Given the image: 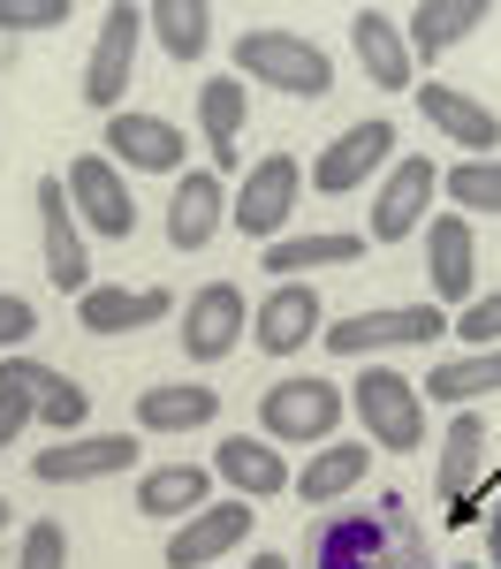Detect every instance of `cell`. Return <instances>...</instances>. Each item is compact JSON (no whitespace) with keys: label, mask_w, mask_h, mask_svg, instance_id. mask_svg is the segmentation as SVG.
<instances>
[{"label":"cell","mask_w":501,"mask_h":569,"mask_svg":"<svg viewBox=\"0 0 501 569\" xmlns=\"http://www.w3.org/2000/svg\"><path fill=\"white\" fill-rule=\"evenodd\" d=\"M449 335V311L441 305H372L350 311L327 327V350L334 357H380V350H433Z\"/></svg>","instance_id":"obj_5"},{"label":"cell","mask_w":501,"mask_h":569,"mask_svg":"<svg viewBox=\"0 0 501 569\" xmlns=\"http://www.w3.org/2000/svg\"><path fill=\"white\" fill-rule=\"evenodd\" d=\"M487 547H494V569H501V501H494V517H487Z\"/></svg>","instance_id":"obj_39"},{"label":"cell","mask_w":501,"mask_h":569,"mask_svg":"<svg viewBox=\"0 0 501 569\" xmlns=\"http://www.w3.org/2000/svg\"><path fill=\"white\" fill-rule=\"evenodd\" d=\"M144 31L168 46L176 61H198L206 39H213V8H206V0H152V8H144Z\"/></svg>","instance_id":"obj_30"},{"label":"cell","mask_w":501,"mask_h":569,"mask_svg":"<svg viewBox=\"0 0 501 569\" xmlns=\"http://www.w3.org/2000/svg\"><path fill=\"white\" fill-rule=\"evenodd\" d=\"M243 327H251V311H243V289L236 281H206L190 311H182V357L190 365H221L236 342H243Z\"/></svg>","instance_id":"obj_15"},{"label":"cell","mask_w":501,"mask_h":569,"mask_svg":"<svg viewBox=\"0 0 501 569\" xmlns=\"http://www.w3.org/2000/svg\"><path fill=\"white\" fill-rule=\"evenodd\" d=\"M479 23H494V0H418L403 16L410 61H441L449 46H463Z\"/></svg>","instance_id":"obj_22"},{"label":"cell","mask_w":501,"mask_h":569,"mask_svg":"<svg viewBox=\"0 0 501 569\" xmlns=\"http://www.w3.org/2000/svg\"><path fill=\"white\" fill-rule=\"evenodd\" d=\"M0 525H8V493H0Z\"/></svg>","instance_id":"obj_41"},{"label":"cell","mask_w":501,"mask_h":569,"mask_svg":"<svg viewBox=\"0 0 501 569\" xmlns=\"http://www.w3.org/2000/svg\"><path fill=\"white\" fill-rule=\"evenodd\" d=\"M69 23V0H0V31H46Z\"/></svg>","instance_id":"obj_37"},{"label":"cell","mask_w":501,"mask_h":569,"mask_svg":"<svg viewBox=\"0 0 501 569\" xmlns=\"http://www.w3.org/2000/svg\"><path fill=\"white\" fill-rule=\"evenodd\" d=\"M243 107H251V84H243V77H206V84H198V130L213 144V168H236Z\"/></svg>","instance_id":"obj_29"},{"label":"cell","mask_w":501,"mask_h":569,"mask_svg":"<svg viewBox=\"0 0 501 569\" xmlns=\"http://www.w3.org/2000/svg\"><path fill=\"white\" fill-rule=\"evenodd\" d=\"M213 471L236 486V501H273V493H289L281 448H273V440H251V433H228L221 448H213Z\"/></svg>","instance_id":"obj_26"},{"label":"cell","mask_w":501,"mask_h":569,"mask_svg":"<svg viewBox=\"0 0 501 569\" xmlns=\"http://www.w3.org/2000/svg\"><path fill=\"white\" fill-rule=\"evenodd\" d=\"M425 281H433V305H471L479 289V243H471V220L441 213L425 228Z\"/></svg>","instance_id":"obj_19"},{"label":"cell","mask_w":501,"mask_h":569,"mask_svg":"<svg viewBox=\"0 0 501 569\" xmlns=\"http://www.w3.org/2000/svg\"><path fill=\"white\" fill-rule=\"evenodd\" d=\"M23 426H31V402H23L16 388H0V456L16 448V433H23Z\"/></svg>","instance_id":"obj_38"},{"label":"cell","mask_w":501,"mask_h":569,"mask_svg":"<svg viewBox=\"0 0 501 569\" xmlns=\"http://www.w3.org/2000/svg\"><path fill=\"white\" fill-rule=\"evenodd\" d=\"M39 335V311H31V297H16V289H0V357H16L23 342Z\"/></svg>","instance_id":"obj_36"},{"label":"cell","mask_w":501,"mask_h":569,"mask_svg":"<svg viewBox=\"0 0 501 569\" xmlns=\"http://www.w3.org/2000/svg\"><path fill=\"white\" fill-rule=\"evenodd\" d=\"M137 39H144V8L114 0L99 16V39H91V61H84V107L99 114H122V91L137 77Z\"/></svg>","instance_id":"obj_6"},{"label":"cell","mask_w":501,"mask_h":569,"mask_svg":"<svg viewBox=\"0 0 501 569\" xmlns=\"http://www.w3.org/2000/svg\"><path fill=\"white\" fill-rule=\"evenodd\" d=\"M213 493V471L206 463H152L137 479V517H198Z\"/></svg>","instance_id":"obj_27"},{"label":"cell","mask_w":501,"mask_h":569,"mask_svg":"<svg viewBox=\"0 0 501 569\" xmlns=\"http://www.w3.org/2000/svg\"><path fill=\"white\" fill-rule=\"evenodd\" d=\"M251 501H206L198 517H182L176 539H168V569H213L221 555H236L251 539Z\"/></svg>","instance_id":"obj_16"},{"label":"cell","mask_w":501,"mask_h":569,"mask_svg":"<svg viewBox=\"0 0 501 569\" xmlns=\"http://www.w3.org/2000/svg\"><path fill=\"white\" fill-rule=\"evenodd\" d=\"M364 471H372V440H327V448H312V463L289 486H297L304 509H334V501H350L364 486Z\"/></svg>","instance_id":"obj_23"},{"label":"cell","mask_w":501,"mask_h":569,"mask_svg":"<svg viewBox=\"0 0 501 569\" xmlns=\"http://www.w3.org/2000/svg\"><path fill=\"white\" fill-rule=\"evenodd\" d=\"M16 569H69V531L53 525V517H39V525L23 531V555H16Z\"/></svg>","instance_id":"obj_35"},{"label":"cell","mask_w":501,"mask_h":569,"mask_svg":"<svg viewBox=\"0 0 501 569\" xmlns=\"http://www.w3.org/2000/svg\"><path fill=\"white\" fill-rule=\"evenodd\" d=\"M312 335H327V311H319L312 281H281L267 305L251 311V342H259L267 357H297Z\"/></svg>","instance_id":"obj_18"},{"label":"cell","mask_w":501,"mask_h":569,"mask_svg":"<svg viewBox=\"0 0 501 569\" xmlns=\"http://www.w3.org/2000/svg\"><path fill=\"white\" fill-rule=\"evenodd\" d=\"M425 206H433V160L410 152V160H395L388 182L372 190V228H364V243H410V236L425 228Z\"/></svg>","instance_id":"obj_14"},{"label":"cell","mask_w":501,"mask_h":569,"mask_svg":"<svg viewBox=\"0 0 501 569\" xmlns=\"http://www.w3.org/2000/svg\"><path fill=\"white\" fill-rule=\"evenodd\" d=\"M137 471V440L130 433H69L61 448H39L31 456V479L39 486H99Z\"/></svg>","instance_id":"obj_8"},{"label":"cell","mask_w":501,"mask_h":569,"mask_svg":"<svg viewBox=\"0 0 501 569\" xmlns=\"http://www.w3.org/2000/svg\"><path fill=\"white\" fill-rule=\"evenodd\" d=\"M304 555H312V569H441L410 493H395V486L372 509H327L304 539Z\"/></svg>","instance_id":"obj_1"},{"label":"cell","mask_w":501,"mask_h":569,"mask_svg":"<svg viewBox=\"0 0 501 569\" xmlns=\"http://www.w3.org/2000/svg\"><path fill=\"white\" fill-rule=\"evenodd\" d=\"M228 220V190L213 168H190V176L176 182V198H168V243L176 251H206L213 236H221Z\"/></svg>","instance_id":"obj_25"},{"label":"cell","mask_w":501,"mask_h":569,"mask_svg":"<svg viewBox=\"0 0 501 569\" xmlns=\"http://www.w3.org/2000/svg\"><path fill=\"white\" fill-rule=\"evenodd\" d=\"M213 418H221V395L198 388V380L137 395V426H144V433H198V426H213Z\"/></svg>","instance_id":"obj_28"},{"label":"cell","mask_w":501,"mask_h":569,"mask_svg":"<svg viewBox=\"0 0 501 569\" xmlns=\"http://www.w3.org/2000/svg\"><path fill=\"white\" fill-rule=\"evenodd\" d=\"M418 388H433V402H449V410H471L479 395L501 388V350L449 357V365H433V380H418Z\"/></svg>","instance_id":"obj_32"},{"label":"cell","mask_w":501,"mask_h":569,"mask_svg":"<svg viewBox=\"0 0 501 569\" xmlns=\"http://www.w3.org/2000/svg\"><path fill=\"white\" fill-rule=\"evenodd\" d=\"M350 46H358L364 77L380 91H410L418 61H410V39H403V23H395L388 8H358V16H350Z\"/></svg>","instance_id":"obj_24"},{"label":"cell","mask_w":501,"mask_h":569,"mask_svg":"<svg viewBox=\"0 0 501 569\" xmlns=\"http://www.w3.org/2000/svg\"><path fill=\"white\" fill-rule=\"evenodd\" d=\"M410 91H418V114L449 137V144H463L471 160H487V152L501 144V114H494V107H479L471 91H455V84H410Z\"/></svg>","instance_id":"obj_20"},{"label":"cell","mask_w":501,"mask_h":569,"mask_svg":"<svg viewBox=\"0 0 501 569\" xmlns=\"http://www.w3.org/2000/svg\"><path fill=\"white\" fill-rule=\"evenodd\" d=\"M107 160L114 168H130V176H182V160H190V137L168 122V114H107Z\"/></svg>","instance_id":"obj_9"},{"label":"cell","mask_w":501,"mask_h":569,"mask_svg":"<svg viewBox=\"0 0 501 569\" xmlns=\"http://www.w3.org/2000/svg\"><path fill=\"white\" fill-rule=\"evenodd\" d=\"M176 311L168 289H114V281H91L77 297V327L84 335H137V327H160Z\"/></svg>","instance_id":"obj_21"},{"label":"cell","mask_w":501,"mask_h":569,"mask_svg":"<svg viewBox=\"0 0 501 569\" xmlns=\"http://www.w3.org/2000/svg\"><path fill=\"white\" fill-rule=\"evenodd\" d=\"M449 335H463L471 350H501V289L494 297H471L463 319H449Z\"/></svg>","instance_id":"obj_34"},{"label":"cell","mask_w":501,"mask_h":569,"mask_svg":"<svg viewBox=\"0 0 501 569\" xmlns=\"http://www.w3.org/2000/svg\"><path fill=\"white\" fill-rule=\"evenodd\" d=\"M69 206L84 220L91 236H137V206H130V182L122 168L107 160V152H84V160H69Z\"/></svg>","instance_id":"obj_13"},{"label":"cell","mask_w":501,"mask_h":569,"mask_svg":"<svg viewBox=\"0 0 501 569\" xmlns=\"http://www.w3.org/2000/svg\"><path fill=\"white\" fill-rule=\"evenodd\" d=\"M441 190L455 198V213H494L501 220V160H455L449 176H441Z\"/></svg>","instance_id":"obj_33"},{"label":"cell","mask_w":501,"mask_h":569,"mask_svg":"<svg viewBox=\"0 0 501 569\" xmlns=\"http://www.w3.org/2000/svg\"><path fill=\"white\" fill-rule=\"evenodd\" d=\"M39 251H46V281L61 297H84L91 289V259H84L77 206H69V182L61 176H39Z\"/></svg>","instance_id":"obj_11"},{"label":"cell","mask_w":501,"mask_h":569,"mask_svg":"<svg viewBox=\"0 0 501 569\" xmlns=\"http://www.w3.org/2000/svg\"><path fill=\"white\" fill-rule=\"evenodd\" d=\"M297 190H304V168H297L289 152H267V160L243 176L228 220H236L251 243H281V228H289V213H297Z\"/></svg>","instance_id":"obj_7"},{"label":"cell","mask_w":501,"mask_h":569,"mask_svg":"<svg viewBox=\"0 0 501 569\" xmlns=\"http://www.w3.org/2000/svg\"><path fill=\"white\" fill-rule=\"evenodd\" d=\"M342 410H350V395L334 388V380L297 372V380H273V388L259 395V433L289 440V448H327L334 426H342Z\"/></svg>","instance_id":"obj_4"},{"label":"cell","mask_w":501,"mask_h":569,"mask_svg":"<svg viewBox=\"0 0 501 569\" xmlns=\"http://www.w3.org/2000/svg\"><path fill=\"white\" fill-rule=\"evenodd\" d=\"M0 388H16L23 402H31V418L39 426H53V433L69 440V433H84V418H91V395L69 380V372H53V365H39V357H0Z\"/></svg>","instance_id":"obj_12"},{"label":"cell","mask_w":501,"mask_h":569,"mask_svg":"<svg viewBox=\"0 0 501 569\" xmlns=\"http://www.w3.org/2000/svg\"><path fill=\"white\" fill-rule=\"evenodd\" d=\"M449 569H479V562H449Z\"/></svg>","instance_id":"obj_42"},{"label":"cell","mask_w":501,"mask_h":569,"mask_svg":"<svg viewBox=\"0 0 501 569\" xmlns=\"http://www.w3.org/2000/svg\"><path fill=\"white\" fill-rule=\"evenodd\" d=\"M236 77L281 91V99H327V91H334V61H327L312 39H297V31H267V23H259V31L236 39Z\"/></svg>","instance_id":"obj_2"},{"label":"cell","mask_w":501,"mask_h":569,"mask_svg":"<svg viewBox=\"0 0 501 569\" xmlns=\"http://www.w3.org/2000/svg\"><path fill=\"white\" fill-rule=\"evenodd\" d=\"M251 569H297V562H289V555H273V547H267V555H251Z\"/></svg>","instance_id":"obj_40"},{"label":"cell","mask_w":501,"mask_h":569,"mask_svg":"<svg viewBox=\"0 0 501 569\" xmlns=\"http://www.w3.org/2000/svg\"><path fill=\"white\" fill-rule=\"evenodd\" d=\"M358 259H364V236H281V243H267V273H281V281H297L312 266H358Z\"/></svg>","instance_id":"obj_31"},{"label":"cell","mask_w":501,"mask_h":569,"mask_svg":"<svg viewBox=\"0 0 501 569\" xmlns=\"http://www.w3.org/2000/svg\"><path fill=\"white\" fill-rule=\"evenodd\" d=\"M479 463H487V418L479 410H455L449 433H441V509L449 525H479Z\"/></svg>","instance_id":"obj_17"},{"label":"cell","mask_w":501,"mask_h":569,"mask_svg":"<svg viewBox=\"0 0 501 569\" xmlns=\"http://www.w3.org/2000/svg\"><path fill=\"white\" fill-rule=\"evenodd\" d=\"M380 168H395V122H350V130L312 160V190L350 198V190H364Z\"/></svg>","instance_id":"obj_10"},{"label":"cell","mask_w":501,"mask_h":569,"mask_svg":"<svg viewBox=\"0 0 501 569\" xmlns=\"http://www.w3.org/2000/svg\"><path fill=\"white\" fill-rule=\"evenodd\" d=\"M350 410H358V426L372 433V448H425V388L403 380L395 365H364L358 380H350Z\"/></svg>","instance_id":"obj_3"}]
</instances>
